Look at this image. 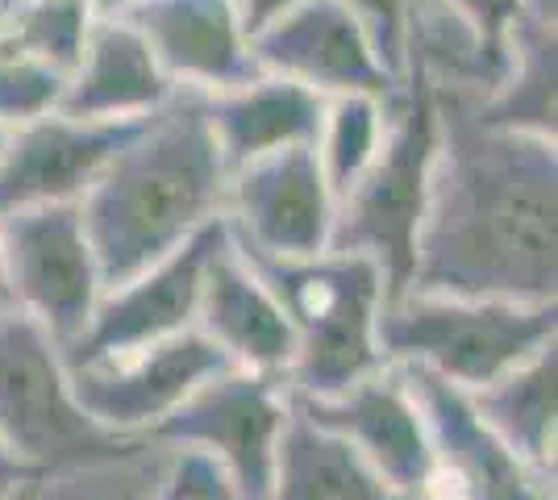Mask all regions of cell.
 Masks as SVG:
<instances>
[{
  "label": "cell",
  "instance_id": "6da1fadb",
  "mask_svg": "<svg viewBox=\"0 0 558 500\" xmlns=\"http://www.w3.org/2000/svg\"><path fill=\"white\" fill-rule=\"evenodd\" d=\"M434 100L442 143L409 288L558 301V143L496 125L475 96Z\"/></svg>",
  "mask_w": 558,
  "mask_h": 500
},
{
  "label": "cell",
  "instance_id": "7a4b0ae2",
  "mask_svg": "<svg viewBox=\"0 0 558 500\" xmlns=\"http://www.w3.org/2000/svg\"><path fill=\"white\" fill-rule=\"evenodd\" d=\"M226 188L230 167L213 143L205 100L175 93L134 125L80 200L105 280L117 284L221 225Z\"/></svg>",
  "mask_w": 558,
  "mask_h": 500
},
{
  "label": "cell",
  "instance_id": "3957f363",
  "mask_svg": "<svg viewBox=\"0 0 558 500\" xmlns=\"http://www.w3.org/2000/svg\"><path fill=\"white\" fill-rule=\"evenodd\" d=\"M242 255L255 263L288 317L296 346L288 388L296 392V401H326L388 363L379 346V317L392 288L372 259L350 251L276 259L251 246H242Z\"/></svg>",
  "mask_w": 558,
  "mask_h": 500
},
{
  "label": "cell",
  "instance_id": "277c9868",
  "mask_svg": "<svg viewBox=\"0 0 558 500\" xmlns=\"http://www.w3.org/2000/svg\"><path fill=\"white\" fill-rule=\"evenodd\" d=\"M555 342L558 301L450 296L404 288L388 296L379 317V346L388 363L421 367L463 392L484 388Z\"/></svg>",
  "mask_w": 558,
  "mask_h": 500
},
{
  "label": "cell",
  "instance_id": "5b68a950",
  "mask_svg": "<svg viewBox=\"0 0 558 500\" xmlns=\"http://www.w3.org/2000/svg\"><path fill=\"white\" fill-rule=\"evenodd\" d=\"M438 143H442L438 100L425 80L404 72L388 93V134L375 163L338 200V225L329 251L372 259L384 271L392 296L413 280V251H417Z\"/></svg>",
  "mask_w": 558,
  "mask_h": 500
},
{
  "label": "cell",
  "instance_id": "8992f818",
  "mask_svg": "<svg viewBox=\"0 0 558 500\" xmlns=\"http://www.w3.org/2000/svg\"><path fill=\"white\" fill-rule=\"evenodd\" d=\"M134 438L100 429L75 401L68 355L29 317L0 309V447L29 476L117 454Z\"/></svg>",
  "mask_w": 558,
  "mask_h": 500
},
{
  "label": "cell",
  "instance_id": "52a82bcc",
  "mask_svg": "<svg viewBox=\"0 0 558 500\" xmlns=\"http://www.w3.org/2000/svg\"><path fill=\"white\" fill-rule=\"evenodd\" d=\"M0 255H4L9 309L29 317L63 351L75 346L109 288L80 205H43V209L4 214Z\"/></svg>",
  "mask_w": 558,
  "mask_h": 500
},
{
  "label": "cell",
  "instance_id": "ba28073f",
  "mask_svg": "<svg viewBox=\"0 0 558 500\" xmlns=\"http://www.w3.org/2000/svg\"><path fill=\"white\" fill-rule=\"evenodd\" d=\"M296 413V392L279 376L226 367L205 380L159 426V442L196 451L230 479L242 500H263L276 472L283 429Z\"/></svg>",
  "mask_w": 558,
  "mask_h": 500
},
{
  "label": "cell",
  "instance_id": "9c48e42d",
  "mask_svg": "<svg viewBox=\"0 0 558 500\" xmlns=\"http://www.w3.org/2000/svg\"><path fill=\"white\" fill-rule=\"evenodd\" d=\"M226 367V355L201 330L117 355L68 358L75 401L96 426L121 438H155L167 417Z\"/></svg>",
  "mask_w": 558,
  "mask_h": 500
},
{
  "label": "cell",
  "instance_id": "30bf717a",
  "mask_svg": "<svg viewBox=\"0 0 558 500\" xmlns=\"http://www.w3.org/2000/svg\"><path fill=\"white\" fill-rule=\"evenodd\" d=\"M338 196L313 146L279 150L230 171L226 230L242 246L276 259L322 255L333 246Z\"/></svg>",
  "mask_w": 558,
  "mask_h": 500
},
{
  "label": "cell",
  "instance_id": "8fae6325",
  "mask_svg": "<svg viewBox=\"0 0 558 500\" xmlns=\"http://www.w3.org/2000/svg\"><path fill=\"white\" fill-rule=\"evenodd\" d=\"M396 367L404 371V380L417 397L425 429H429V447H434V484L425 488V497L555 500V479L537 476L530 463H521L475 413L463 388L438 380L421 367H404V363Z\"/></svg>",
  "mask_w": 558,
  "mask_h": 500
},
{
  "label": "cell",
  "instance_id": "7c38bea8",
  "mask_svg": "<svg viewBox=\"0 0 558 500\" xmlns=\"http://www.w3.org/2000/svg\"><path fill=\"white\" fill-rule=\"evenodd\" d=\"M251 54L258 72L292 80L326 100L350 93L384 96L396 88L367 25L338 0H301L292 13L258 29Z\"/></svg>",
  "mask_w": 558,
  "mask_h": 500
},
{
  "label": "cell",
  "instance_id": "4fadbf2b",
  "mask_svg": "<svg viewBox=\"0 0 558 500\" xmlns=\"http://www.w3.org/2000/svg\"><path fill=\"white\" fill-rule=\"evenodd\" d=\"M296 405L338 434L379 479H388L400 497L421 500L434 484V447L421 417V405L404 371L384 363L379 371L363 376L326 401H296Z\"/></svg>",
  "mask_w": 558,
  "mask_h": 500
},
{
  "label": "cell",
  "instance_id": "5bb4252c",
  "mask_svg": "<svg viewBox=\"0 0 558 500\" xmlns=\"http://www.w3.org/2000/svg\"><path fill=\"white\" fill-rule=\"evenodd\" d=\"M134 125L138 121H88L54 109L9 130L0 155V217L43 205H80Z\"/></svg>",
  "mask_w": 558,
  "mask_h": 500
},
{
  "label": "cell",
  "instance_id": "9a60e30c",
  "mask_svg": "<svg viewBox=\"0 0 558 500\" xmlns=\"http://www.w3.org/2000/svg\"><path fill=\"white\" fill-rule=\"evenodd\" d=\"M217 239H221V225L171 251L167 259L105 288L88 330L63 355H117V351H134V346H150V342L196 330L201 284H205V267H209Z\"/></svg>",
  "mask_w": 558,
  "mask_h": 500
},
{
  "label": "cell",
  "instance_id": "2e32d148",
  "mask_svg": "<svg viewBox=\"0 0 558 500\" xmlns=\"http://www.w3.org/2000/svg\"><path fill=\"white\" fill-rule=\"evenodd\" d=\"M196 330L226 355L230 367L288 380L292 351H296L288 317L279 309L276 292L255 271V263L230 239L226 221H221V239L213 246L209 267H205Z\"/></svg>",
  "mask_w": 558,
  "mask_h": 500
},
{
  "label": "cell",
  "instance_id": "e0dca14e",
  "mask_svg": "<svg viewBox=\"0 0 558 500\" xmlns=\"http://www.w3.org/2000/svg\"><path fill=\"white\" fill-rule=\"evenodd\" d=\"M130 22L175 93L213 96L258 72L233 0H142Z\"/></svg>",
  "mask_w": 558,
  "mask_h": 500
},
{
  "label": "cell",
  "instance_id": "ac0fdd59",
  "mask_svg": "<svg viewBox=\"0 0 558 500\" xmlns=\"http://www.w3.org/2000/svg\"><path fill=\"white\" fill-rule=\"evenodd\" d=\"M175 96L130 17H96L80 59L63 80V113L88 121H142Z\"/></svg>",
  "mask_w": 558,
  "mask_h": 500
},
{
  "label": "cell",
  "instance_id": "d6986e66",
  "mask_svg": "<svg viewBox=\"0 0 558 500\" xmlns=\"http://www.w3.org/2000/svg\"><path fill=\"white\" fill-rule=\"evenodd\" d=\"M201 100H205L213 143L230 171L279 155V150L313 146L322 113H326V96L267 72H255L251 80L201 96Z\"/></svg>",
  "mask_w": 558,
  "mask_h": 500
},
{
  "label": "cell",
  "instance_id": "ffe728a7",
  "mask_svg": "<svg viewBox=\"0 0 558 500\" xmlns=\"http://www.w3.org/2000/svg\"><path fill=\"white\" fill-rule=\"evenodd\" d=\"M475 413L537 476L555 479L558 438V342L517 363L512 371L466 392Z\"/></svg>",
  "mask_w": 558,
  "mask_h": 500
},
{
  "label": "cell",
  "instance_id": "44dd1931",
  "mask_svg": "<svg viewBox=\"0 0 558 500\" xmlns=\"http://www.w3.org/2000/svg\"><path fill=\"white\" fill-rule=\"evenodd\" d=\"M263 500H409L379 479L338 434L317 426L301 405L283 429L276 472Z\"/></svg>",
  "mask_w": 558,
  "mask_h": 500
},
{
  "label": "cell",
  "instance_id": "7402d4cb",
  "mask_svg": "<svg viewBox=\"0 0 558 500\" xmlns=\"http://www.w3.org/2000/svg\"><path fill=\"white\" fill-rule=\"evenodd\" d=\"M171 454L175 447H167L159 438H134L117 454L34 479L43 500H150L171 467Z\"/></svg>",
  "mask_w": 558,
  "mask_h": 500
},
{
  "label": "cell",
  "instance_id": "603a6c76",
  "mask_svg": "<svg viewBox=\"0 0 558 500\" xmlns=\"http://www.w3.org/2000/svg\"><path fill=\"white\" fill-rule=\"evenodd\" d=\"M384 134H388V93H350L326 100V113H322L317 138H313V155H317L338 200L375 163Z\"/></svg>",
  "mask_w": 558,
  "mask_h": 500
},
{
  "label": "cell",
  "instance_id": "cb8c5ba5",
  "mask_svg": "<svg viewBox=\"0 0 558 500\" xmlns=\"http://www.w3.org/2000/svg\"><path fill=\"white\" fill-rule=\"evenodd\" d=\"M93 22L96 13L88 0H9L0 9V38L68 75Z\"/></svg>",
  "mask_w": 558,
  "mask_h": 500
},
{
  "label": "cell",
  "instance_id": "d4e9b609",
  "mask_svg": "<svg viewBox=\"0 0 558 500\" xmlns=\"http://www.w3.org/2000/svg\"><path fill=\"white\" fill-rule=\"evenodd\" d=\"M63 80L50 63L17 50L9 38H0V125L17 130L25 121L47 118L63 105Z\"/></svg>",
  "mask_w": 558,
  "mask_h": 500
},
{
  "label": "cell",
  "instance_id": "484cf974",
  "mask_svg": "<svg viewBox=\"0 0 558 500\" xmlns=\"http://www.w3.org/2000/svg\"><path fill=\"white\" fill-rule=\"evenodd\" d=\"M150 500H242L230 479L217 472V463H209L196 451H175L171 467H167L159 492Z\"/></svg>",
  "mask_w": 558,
  "mask_h": 500
},
{
  "label": "cell",
  "instance_id": "4316f807",
  "mask_svg": "<svg viewBox=\"0 0 558 500\" xmlns=\"http://www.w3.org/2000/svg\"><path fill=\"white\" fill-rule=\"evenodd\" d=\"M359 22L367 25L375 47L384 54L388 72L404 75V29H409V0H338Z\"/></svg>",
  "mask_w": 558,
  "mask_h": 500
},
{
  "label": "cell",
  "instance_id": "83f0119b",
  "mask_svg": "<svg viewBox=\"0 0 558 500\" xmlns=\"http://www.w3.org/2000/svg\"><path fill=\"white\" fill-rule=\"evenodd\" d=\"M442 4L459 9L466 22L475 25V29H484L496 47H505V29L517 17V4L521 0H442Z\"/></svg>",
  "mask_w": 558,
  "mask_h": 500
},
{
  "label": "cell",
  "instance_id": "f1b7e54d",
  "mask_svg": "<svg viewBox=\"0 0 558 500\" xmlns=\"http://www.w3.org/2000/svg\"><path fill=\"white\" fill-rule=\"evenodd\" d=\"M238 4V17L246 25V34L255 38L258 29H267L271 22H279L283 13H292L301 0H233Z\"/></svg>",
  "mask_w": 558,
  "mask_h": 500
},
{
  "label": "cell",
  "instance_id": "f546056e",
  "mask_svg": "<svg viewBox=\"0 0 558 500\" xmlns=\"http://www.w3.org/2000/svg\"><path fill=\"white\" fill-rule=\"evenodd\" d=\"M25 476H29V472H25L22 463L4 451V447H0V492H9V488H13V484H22Z\"/></svg>",
  "mask_w": 558,
  "mask_h": 500
},
{
  "label": "cell",
  "instance_id": "4dcf8cb0",
  "mask_svg": "<svg viewBox=\"0 0 558 500\" xmlns=\"http://www.w3.org/2000/svg\"><path fill=\"white\" fill-rule=\"evenodd\" d=\"M96 17H130L142 0H88Z\"/></svg>",
  "mask_w": 558,
  "mask_h": 500
},
{
  "label": "cell",
  "instance_id": "1f68e13d",
  "mask_svg": "<svg viewBox=\"0 0 558 500\" xmlns=\"http://www.w3.org/2000/svg\"><path fill=\"white\" fill-rule=\"evenodd\" d=\"M0 500H43V497H38V479L25 476L22 484H13L9 492H0Z\"/></svg>",
  "mask_w": 558,
  "mask_h": 500
},
{
  "label": "cell",
  "instance_id": "d6a6232c",
  "mask_svg": "<svg viewBox=\"0 0 558 500\" xmlns=\"http://www.w3.org/2000/svg\"><path fill=\"white\" fill-rule=\"evenodd\" d=\"M0 309H9V292H4V255H0Z\"/></svg>",
  "mask_w": 558,
  "mask_h": 500
},
{
  "label": "cell",
  "instance_id": "836d02e7",
  "mask_svg": "<svg viewBox=\"0 0 558 500\" xmlns=\"http://www.w3.org/2000/svg\"><path fill=\"white\" fill-rule=\"evenodd\" d=\"M4 146H9V130L0 125V155H4Z\"/></svg>",
  "mask_w": 558,
  "mask_h": 500
},
{
  "label": "cell",
  "instance_id": "e575fe53",
  "mask_svg": "<svg viewBox=\"0 0 558 500\" xmlns=\"http://www.w3.org/2000/svg\"><path fill=\"white\" fill-rule=\"evenodd\" d=\"M0 9H4V0H0Z\"/></svg>",
  "mask_w": 558,
  "mask_h": 500
},
{
  "label": "cell",
  "instance_id": "d590c367",
  "mask_svg": "<svg viewBox=\"0 0 558 500\" xmlns=\"http://www.w3.org/2000/svg\"><path fill=\"white\" fill-rule=\"evenodd\" d=\"M4 4H9V0H4Z\"/></svg>",
  "mask_w": 558,
  "mask_h": 500
}]
</instances>
